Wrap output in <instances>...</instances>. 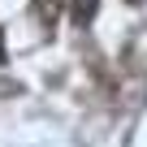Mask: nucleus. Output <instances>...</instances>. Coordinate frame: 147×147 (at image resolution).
Segmentation results:
<instances>
[{
    "instance_id": "nucleus-1",
    "label": "nucleus",
    "mask_w": 147,
    "mask_h": 147,
    "mask_svg": "<svg viewBox=\"0 0 147 147\" xmlns=\"http://www.w3.org/2000/svg\"><path fill=\"white\" fill-rule=\"evenodd\" d=\"M61 5H65V0H30V13H35V22L43 30H52L56 18H61Z\"/></svg>"
},
{
    "instance_id": "nucleus-2",
    "label": "nucleus",
    "mask_w": 147,
    "mask_h": 147,
    "mask_svg": "<svg viewBox=\"0 0 147 147\" xmlns=\"http://www.w3.org/2000/svg\"><path fill=\"white\" fill-rule=\"evenodd\" d=\"M69 5H74V26H91L95 22V5H100V0H69Z\"/></svg>"
},
{
    "instance_id": "nucleus-3",
    "label": "nucleus",
    "mask_w": 147,
    "mask_h": 147,
    "mask_svg": "<svg viewBox=\"0 0 147 147\" xmlns=\"http://www.w3.org/2000/svg\"><path fill=\"white\" fill-rule=\"evenodd\" d=\"M0 65H5V26H0Z\"/></svg>"
},
{
    "instance_id": "nucleus-4",
    "label": "nucleus",
    "mask_w": 147,
    "mask_h": 147,
    "mask_svg": "<svg viewBox=\"0 0 147 147\" xmlns=\"http://www.w3.org/2000/svg\"><path fill=\"white\" fill-rule=\"evenodd\" d=\"M130 5H138V0H130Z\"/></svg>"
}]
</instances>
